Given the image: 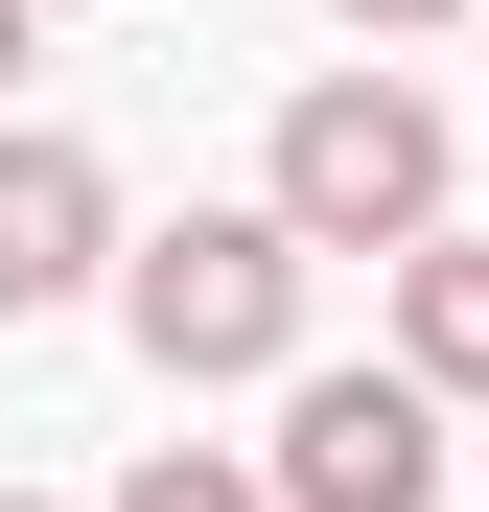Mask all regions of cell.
Here are the masks:
<instances>
[{"instance_id": "6da1fadb", "label": "cell", "mask_w": 489, "mask_h": 512, "mask_svg": "<svg viewBox=\"0 0 489 512\" xmlns=\"http://www.w3.org/2000/svg\"><path fill=\"white\" fill-rule=\"evenodd\" d=\"M303 280H326V256H303L280 210H187V233L117 256V326L210 396V373H303Z\"/></svg>"}, {"instance_id": "7a4b0ae2", "label": "cell", "mask_w": 489, "mask_h": 512, "mask_svg": "<svg viewBox=\"0 0 489 512\" xmlns=\"http://www.w3.org/2000/svg\"><path fill=\"white\" fill-rule=\"evenodd\" d=\"M303 256H396V233H443V117L396 94V70H326V94L280 117V187H257Z\"/></svg>"}, {"instance_id": "3957f363", "label": "cell", "mask_w": 489, "mask_h": 512, "mask_svg": "<svg viewBox=\"0 0 489 512\" xmlns=\"http://www.w3.org/2000/svg\"><path fill=\"white\" fill-rule=\"evenodd\" d=\"M257 489H280V512H443V396H420V373H303Z\"/></svg>"}, {"instance_id": "277c9868", "label": "cell", "mask_w": 489, "mask_h": 512, "mask_svg": "<svg viewBox=\"0 0 489 512\" xmlns=\"http://www.w3.org/2000/svg\"><path fill=\"white\" fill-rule=\"evenodd\" d=\"M94 256H117V187H94V140L0 117V326H24V303H70Z\"/></svg>"}, {"instance_id": "5b68a950", "label": "cell", "mask_w": 489, "mask_h": 512, "mask_svg": "<svg viewBox=\"0 0 489 512\" xmlns=\"http://www.w3.org/2000/svg\"><path fill=\"white\" fill-rule=\"evenodd\" d=\"M396 373L489 396V233H396Z\"/></svg>"}, {"instance_id": "8992f818", "label": "cell", "mask_w": 489, "mask_h": 512, "mask_svg": "<svg viewBox=\"0 0 489 512\" xmlns=\"http://www.w3.org/2000/svg\"><path fill=\"white\" fill-rule=\"evenodd\" d=\"M117 512H280V489H257V466H210V443H140V489H117Z\"/></svg>"}, {"instance_id": "52a82bcc", "label": "cell", "mask_w": 489, "mask_h": 512, "mask_svg": "<svg viewBox=\"0 0 489 512\" xmlns=\"http://www.w3.org/2000/svg\"><path fill=\"white\" fill-rule=\"evenodd\" d=\"M326 24H466V0H326Z\"/></svg>"}, {"instance_id": "ba28073f", "label": "cell", "mask_w": 489, "mask_h": 512, "mask_svg": "<svg viewBox=\"0 0 489 512\" xmlns=\"http://www.w3.org/2000/svg\"><path fill=\"white\" fill-rule=\"evenodd\" d=\"M24 47H47V0H0V70H24Z\"/></svg>"}, {"instance_id": "9c48e42d", "label": "cell", "mask_w": 489, "mask_h": 512, "mask_svg": "<svg viewBox=\"0 0 489 512\" xmlns=\"http://www.w3.org/2000/svg\"><path fill=\"white\" fill-rule=\"evenodd\" d=\"M0 512H47V489H0Z\"/></svg>"}]
</instances>
